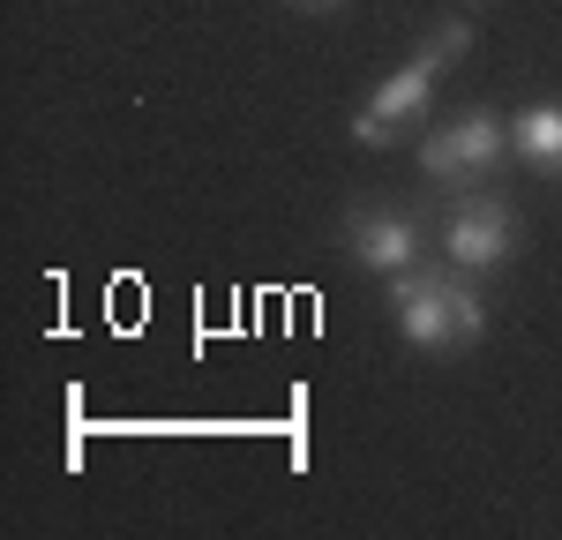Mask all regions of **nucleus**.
<instances>
[{"label":"nucleus","instance_id":"obj_7","mask_svg":"<svg viewBox=\"0 0 562 540\" xmlns=\"http://www.w3.org/2000/svg\"><path fill=\"white\" fill-rule=\"evenodd\" d=\"M301 8H338V0H301Z\"/></svg>","mask_w":562,"mask_h":540},{"label":"nucleus","instance_id":"obj_2","mask_svg":"<svg viewBox=\"0 0 562 540\" xmlns=\"http://www.w3.org/2000/svg\"><path fill=\"white\" fill-rule=\"evenodd\" d=\"M465 45H473V31L465 23H442L435 31V45L428 53H413L397 76H390L360 113H352V143H368V150H390V143H405V128L428 113V98H435V83H442V68H458L465 60Z\"/></svg>","mask_w":562,"mask_h":540},{"label":"nucleus","instance_id":"obj_1","mask_svg":"<svg viewBox=\"0 0 562 540\" xmlns=\"http://www.w3.org/2000/svg\"><path fill=\"white\" fill-rule=\"evenodd\" d=\"M390 308H397V330L420 353H465L480 330H487V308H480L473 285L450 278V270H428V263L390 278Z\"/></svg>","mask_w":562,"mask_h":540},{"label":"nucleus","instance_id":"obj_4","mask_svg":"<svg viewBox=\"0 0 562 540\" xmlns=\"http://www.w3.org/2000/svg\"><path fill=\"white\" fill-rule=\"evenodd\" d=\"M518 248V211L503 195H458L450 218H442V263L450 270H503Z\"/></svg>","mask_w":562,"mask_h":540},{"label":"nucleus","instance_id":"obj_3","mask_svg":"<svg viewBox=\"0 0 562 540\" xmlns=\"http://www.w3.org/2000/svg\"><path fill=\"white\" fill-rule=\"evenodd\" d=\"M503 158H510V121H503V113H487V105L458 113L450 128H435L428 143H420V173H428L435 188H458V195L480 188Z\"/></svg>","mask_w":562,"mask_h":540},{"label":"nucleus","instance_id":"obj_6","mask_svg":"<svg viewBox=\"0 0 562 540\" xmlns=\"http://www.w3.org/2000/svg\"><path fill=\"white\" fill-rule=\"evenodd\" d=\"M510 158H525L532 173H562V105H525L510 121Z\"/></svg>","mask_w":562,"mask_h":540},{"label":"nucleus","instance_id":"obj_5","mask_svg":"<svg viewBox=\"0 0 562 540\" xmlns=\"http://www.w3.org/2000/svg\"><path fill=\"white\" fill-rule=\"evenodd\" d=\"M420 248H428L420 218H405V211H346V256H352V263H368L375 278L413 270V263H420Z\"/></svg>","mask_w":562,"mask_h":540}]
</instances>
